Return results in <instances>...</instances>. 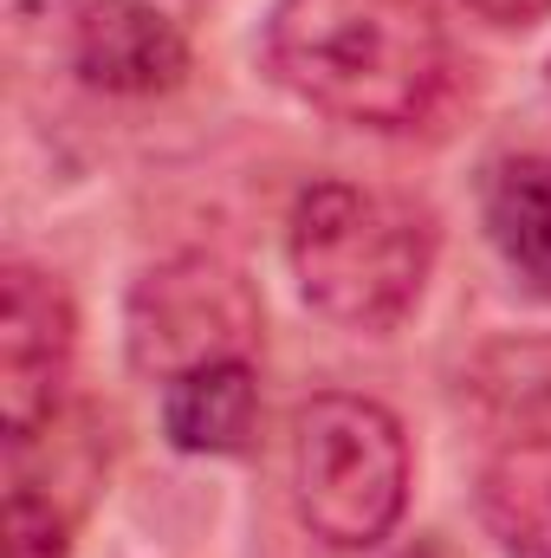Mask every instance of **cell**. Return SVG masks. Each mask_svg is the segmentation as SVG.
<instances>
[{
    "label": "cell",
    "mask_w": 551,
    "mask_h": 558,
    "mask_svg": "<svg viewBox=\"0 0 551 558\" xmlns=\"http://www.w3.org/2000/svg\"><path fill=\"white\" fill-rule=\"evenodd\" d=\"M267 65L311 111L357 131H415L448 92V33L428 0H279Z\"/></svg>",
    "instance_id": "1"
},
{
    "label": "cell",
    "mask_w": 551,
    "mask_h": 558,
    "mask_svg": "<svg viewBox=\"0 0 551 558\" xmlns=\"http://www.w3.org/2000/svg\"><path fill=\"white\" fill-rule=\"evenodd\" d=\"M285 260L298 299L338 331H390L403 325L434 267V221L403 195L357 182H311L292 208Z\"/></svg>",
    "instance_id": "2"
},
{
    "label": "cell",
    "mask_w": 551,
    "mask_h": 558,
    "mask_svg": "<svg viewBox=\"0 0 551 558\" xmlns=\"http://www.w3.org/2000/svg\"><path fill=\"white\" fill-rule=\"evenodd\" d=\"M409 435L370 397L325 390L292 416V500L311 539L370 553L409 507Z\"/></svg>",
    "instance_id": "3"
},
{
    "label": "cell",
    "mask_w": 551,
    "mask_h": 558,
    "mask_svg": "<svg viewBox=\"0 0 551 558\" xmlns=\"http://www.w3.org/2000/svg\"><path fill=\"white\" fill-rule=\"evenodd\" d=\"M124 344H131V371L149 384H175L221 357H254L260 292L241 267L215 254H175L131 286Z\"/></svg>",
    "instance_id": "4"
},
{
    "label": "cell",
    "mask_w": 551,
    "mask_h": 558,
    "mask_svg": "<svg viewBox=\"0 0 551 558\" xmlns=\"http://www.w3.org/2000/svg\"><path fill=\"white\" fill-rule=\"evenodd\" d=\"M72 344H78V312L65 286L13 260L0 279V422L13 454H26L59 416Z\"/></svg>",
    "instance_id": "5"
},
{
    "label": "cell",
    "mask_w": 551,
    "mask_h": 558,
    "mask_svg": "<svg viewBox=\"0 0 551 558\" xmlns=\"http://www.w3.org/2000/svg\"><path fill=\"white\" fill-rule=\"evenodd\" d=\"M72 65L105 98H156L188 78V39L156 0H85Z\"/></svg>",
    "instance_id": "6"
},
{
    "label": "cell",
    "mask_w": 551,
    "mask_h": 558,
    "mask_svg": "<svg viewBox=\"0 0 551 558\" xmlns=\"http://www.w3.org/2000/svg\"><path fill=\"white\" fill-rule=\"evenodd\" d=\"M260 428V371L254 357L201 364L162 384V435L182 454H241Z\"/></svg>",
    "instance_id": "7"
},
{
    "label": "cell",
    "mask_w": 551,
    "mask_h": 558,
    "mask_svg": "<svg viewBox=\"0 0 551 558\" xmlns=\"http://www.w3.org/2000/svg\"><path fill=\"white\" fill-rule=\"evenodd\" d=\"M480 221L506 274L526 292L551 299V156L526 149V156L493 162L480 189Z\"/></svg>",
    "instance_id": "8"
},
{
    "label": "cell",
    "mask_w": 551,
    "mask_h": 558,
    "mask_svg": "<svg viewBox=\"0 0 551 558\" xmlns=\"http://www.w3.org/2000/svg\"><path fill=\"white\" fill-rule=\"evenodd\" d=\"M480 513L506 558H551V435H519L487 468Z\"/></svg>",
    "instance_id": "9"
},
{
    "label": "cell",
    "mask_w": 551,
    "mask_h": 558,
    "mask_svg": "<svg viewBox=\"0 0 551 558\" xmlns=\"http://www.w3.org/2000/svg\"><path fill=\"white\" fill-rule=\"evenodd\" d=\"M532 364H539V344H493L474 364V390L506 422H519V435H551V377H539Z\"/></svg>",
    "instance_id": "10"
},
{
    "label": "cell",
    "mask_w": 551,
    "mask_h": 558,
    "mask_svg": "<svg viewBox=\"0 0 551 558\" xmlns=\"http://www.w3.org/2000/svg\"><path fill=\"white\" fill-rule=\"evenodd\" d=\"M72 553V520L52 494L33 481L7 487V558H65Z\"/></svg>",
    "instance_id": "11"
},
{
    "label": "cell",
    "mask_w": 551,
    "mask_h": 558,
    "mask_svg": "<svg viewBox=\"0 0 551 558\" xmlns=\"http://www.w3.org/2000/svg\"><path fill=\"white\" fill-rule=\"evenodd\" d=\"M467 13H480V20H493V26H532V20H546L551 0H461Z\"/></svg>",
    "instance_id": "12"
},
{
    "label": "cell",
    "mask_w": 551,
    "mask_h": 558,
    "mask_svg": "<svg viewBox=\"0 0 551 558\" xmlns=\"http://www.w3.org/2000/svg\"><path fill=\"white\" fill-rule=\"evenodd\" d=\"M396 558H454V553H448V546H441V539H415L409 553H396Z\"/></svg>",
    "instance_id": "13"
},
{
    "label": "cell",
    "mask_w": 551,
    "mask_h": 558,
    "mask_svg": "<svg viewBox=\"0 0 551 558\" xmlns=\"http://www.w3.org/2000/svg\"><path fill=\"white\" fill-rule=\"evenodd\" d=\"M546 85H551V65H546Z\"/></svg>",
    "instance_id": "14"
}]
</instances>
